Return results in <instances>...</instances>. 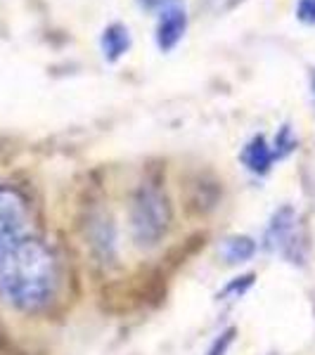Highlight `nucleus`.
I'll return each mask as SVG.
<instances>
[{"label": "nucleus", "instance_id": "f257e3e1", "mask_svg": "<svg viewBox=\"0 0 315 355\" xmlns=\"http://www.w3.org/2000/svg\"><path fill=\"white\" fill-rule=\"evenodd\" d=\"M60 287V263L41 239L22 237L0 254V296L22 313L50 306Z\"/></svg>", "mask_w": 315, "mask_h": 355}, {"label": "nucleus", "instance_id": "f03ea898", "mask_svg": "<svg viewBox=\"0 0 315 355\" xmlns=\"http://www.w3.org/2000/svg\"><path fill=\"white\" fill-rule=\"evenodd\" d=\"M169 204L162 190L154 185H142L130 202V232L135 242L142 246L159 244L169 230Z\"/></svg>", "mask_w": 315, "mask_h": 355}, {"label": "nucleus", "instance_id": "7ed1b4c3", "mask_svg": "<svg viewBox=\"0 0 315 355\" xmlns=\"http://www.w3.org/2000/svg\"><path fill=\"white\" fill-rule=\"evenodd\" d=\"M301 246L303 237L299 232L296 211L291 206H282V209L273 214L266 232H263V249L271 251V254H280L289 263H296L303 259Z\"/></svg>", "mask_w": 315, "mask_h": 355}, {"label": "nucleus", "instance_id": "20e7f679", "mask_svg": "<svg viewBox=\"0 0 315 355\" xmlns=\"http://www.w3.org/2000/svg\"><path fill=\"white\" fill-rule=\"evenodd\" d=\"M28 206L24 194L15 187H0V254L24 237Z\"/></svg>", "mask_w": 315, "mask_h": 355}, {"label": "nucleus", "instance_id": "39448f33", "mask_svg": "<svg viewBox=\"0 0 315 355\" xmlns=\"http://www.w3.org/2000/svg\"><path fill=\"white\" fill-rule=\"evenodd\" d=\"M185 28H187L185 5H176V8L157 15V33H154V38H157L159 50L162 53L173 50L180 43V38L185 36Z\"/></svg>", "mask_w": 315, "mask_h": 355}, {"label": "nucleus", "instance_id": "423d86ee", "mask_svg": "<svg viewBox=\"0 0 315 355\" xmlns=\"http://www.w3.org/2000/svg\"><path fill=\"white\" fill-rule=\"evenodd\" d=\"M242 164L247 166V171H251L254 175H266L273 168V164L278 162L273 152V145L266 140V135H254L251 140L244 145L242 154H239Z\"/></svg>", "mask_w": 315, "mask_h": 355}, {"label": "nucleus", "instance_id": "0eeeda50", "mask_svg": "<svg viewBox=\"0 0 315 355\" xmlns=\"http://www.w3.org/2000/svg\"><path fill=\"white\" fill-rule=\"evenodd\" d=\"M102 53H105L107 62H117L119 57H124L130 48V33L124 24H112L102 31L100 38Z\"/></svg>", "mask_w": 315, "mask_h": 355}, {"label": "nucleus", "instance_id": "6e6552de", "mask_svg": "<svg viewBox=\"0 0 315 355\" xmlns=\"http://www.w3.org/2000/svg\"><path fill=\"white\" fill-rule=\"evenodd\" d=\"M256 242L247 234H235V237H228L225 242H223V259L225 263H230V266H237V263H247L254 259L256 254Z\"/></svg>", "mask_w": 315, "mask_h": 355}, {"label": "nucleus", "instance_id": "1a4fd4ad", "mask_svg": "<svg viewBox=\"0 0 315 355\" xmlns=\"http://www.w3.org/2000/svg\"><path fill=\"white\" fill-rule=\"evenodd\" d=\"M273 152H275V159H284V157H289L291 152L296 150V145H299V140L294 137V133H291V128L289 125H282V128L278 130V135L273 137Z\"/></svg>", "mask_w": 315, "mask_h": 355}, {"label": "nucleus", "instance_id": "9d476101", "mask_svg": "<svg viewBox=\"0 0 315 355\" xmlns=\"http://www.w3.org/2000/svg\"><path fill=\"white\" fill-rule=\"evenodd\" d=\"M251 284H254V275L247 272V275H239V277L230 279V282L223 287V291L219 294L221 301H235L239 299V296H244L247 291L251 289Z\"/></svg>", "mask_w": 315, "mask_h": 355}, {"label": "nucleus", "instance_id": "9b49d317", "mask_svg": "<svg viewBox=\"0 0 315 355\" xmlns=\"http://www.w3.org/2000/svg\"><path fill=\"white\" fill-rule=\"evenodd\" d=\"M235 334H237V331H235V327L221 331V334L216 336L214 341H211V346L206 348L204 355H225L228 351H230V346H232V341H235Z\"/></svg>", "mask_w": 315, "mask_h": 355}, {"label": "nucleus", "instance_id": "f8f14e48", "mask_svg": "<svg viewBox=\"0 0 315 355\" xmlns=\"http://www.w3.org/2000/svg\"><path fill=\"white\" fill-rule=\"evenodd\" d=\"M140 5V10L145 12H152V15H162L166 10L176 8V5H182V0H135Z\"/></svg>", "mask_w": 315, "mask_h": 355}, {"label": "nucleus", "instance_id": "ddd939ff", "mask_svg": "<svg viewBox=\"0 0 315 355\" xmlns=\"http://www.w3.org/2000/svg\"><path fill=\"white\" fill-rule=\"evenodd\" d=\"M296 17L308 26H315V0H299L296 3Z\"/></svg>", "mask_w": 315, "mask_h": 355}, {"label": "nucleus", "instance_id": "4468645a", "mask_svg": "<svg viewBox=\"0 0 315 355\" xmlns=\"http://www.w3.org/2000/svg\"><path fill=\"white\" fill-rule=\"evenodd\" d=\"M311 88H313V97H315V69H313V73H311Z\"/></svg>", "mask_w": 315, "mask_h": 355}]
</instances>
